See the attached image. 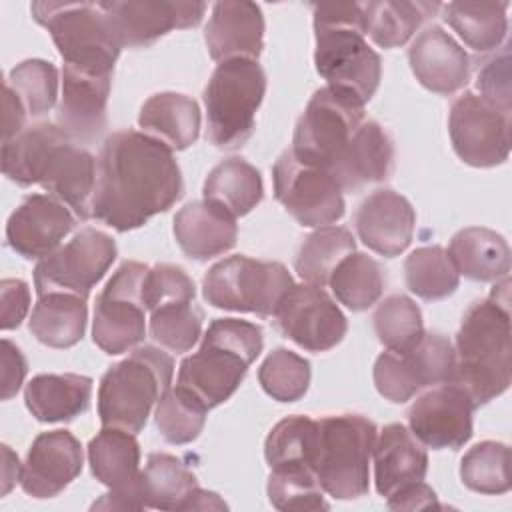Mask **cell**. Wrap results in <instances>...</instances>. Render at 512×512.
I'll list each match as a JSON object with an SVG mask.
<instances>
[{
	"instance_id": "obj_34",
	"label": "cell",
	"mask_w": 512,
	"mask_h": 512,
	"mask_svg": "<svg viewBox=\"0 0 512 512\" xmlns=\"http://www.w3.org/2000/svg\"><path fill=\"white\" fill-rule=\"evenodd\" d=\"M202 194L204 200L218 204L238 218L262 202L264 184L260 172L250 162L232 156L208 172Z\"/></svg>"
},
{
	"instance_id": "obj_1",
	"label": "cell",
	"mask_w": 512,
	"mask_h": 512,
	"mask_svg": "<svg viewBox=\"0 0 512 512\" xmlns=\"http://www.w3.org/2000/svg\"><path fill=\"white\" fill-rule=\"evenodd\" d=\"M184 194L180 166L168 146L138 130L112 132L96 158L92 218L128 232L172 208Z\"/></svg>"
},
{
	"instance_id": "obj_28",
	"label": "cell",
	"mask_w": 512,
	"mask_h": 512,
	"mask_svg": "<svg viewBox=\"0 0 512 512\" xmlns=\"http://www.w3.org/2000/svg\"><path fill=\"white\" fill-rule=\"evenodd\" d=\"M138 126L172 152L186 150L200 136V108L186 94L158 92L142 104Z\"/></svg>"
},
{
	"instance_id": "obj_39",
	"label": "cell",
	"mask_w": 512,
	"mask_h": 512,
	"mask_svg": "<svg viewBox=\"0 0 512 512\" xmlns=\"http://www.w3.org/2000/svg\"><path fill=\"white\" fill-rule=\"evenodd\" d=\"M382 266L364 252L348 254L332 272L328 286L340 304L360 312L378 302L384 290Z\"/></svg>"
},
{
	"instance_id": "obj_43",
	"label": "cell",
	"mask_w": 512,
	"mask_h": 512,
	"mask_svg": "<svg viewBox=\"0 0 512 512\" xmlns=\"http://www.w3.org/2000/svg\"><path fill=\"white\" fill-rule=\"evenodd\" d=\"M208 408L190 390L170 386L156 404V426L170 444H188L196 440L206 424Z\"/></svg>"
},
{
	"instance_id": "obj_51",
	"label": "cell",
	"mask_w": 512,
	"mask_h": 512,
	"mask_svg": "<svg viewBox=\"0 0 512 512\" xmlns=\"http://www.w3.org/2000/svg\"><path fill=\"white\" fill-rule=\"evenodd\" d=\"M374 386L390 402L410 400L420 386L416 384L402 352L386 350L374 362Z\"/></svg>"
},
{
	"instance_id": "obj_20",
	"label": "cell",
	"mask_w": 512,
	"mask_h": 512,
	"mask_svg": "<svg viewBox=\"0 0 512 512\" xmlns=\"http://www.w3.org/2000/svg\"><path fill=\"white\" fill-rule=\"evenodd\" d=\"M36 184L68 206L78 220L86 222L92 218L96 158L88 150L76 146L70 138L58 142L46 154Z\"/></svg>"
},
{
	"instance_id": "obj_14",
	"label": "cell",
	"mask_w": 512,
	"mask_h": 512,
	"mask_svg": "<svg viewBox=\"0 0 512 512\" xmlns=\"http://www.w3.org/2000/svg\"><path fill=\"white\" fill-rule=\"evenodd\" d=\"M448 134L462 162L476 168L504 164L510 154V112L464 92L450 106Z\"/></svg>"
},
{
	"instance_id": "obj_42",
	"label": "cell",
	"mask_w": 512,
	"mask_h": 512,
	"mask_svg": "<svg viewBox=\"0 0 512 512\" xmlns=\"http://www.w3.org/2000/svg\"><path fill=\"white\" fill-rule=\"evenodd\" d=\"M460 478L466 488L480 494L510 490V448L504 442L484 440L474 444L460 460Z\"/></svg>"
},
{
	"instance_id": "obj_44",
	"label": "cell",
	"mask_w": 512,
	"mask_h": 512,
	"mask_svg": "<svg viewBox=\"0 0 512 512\" xmlns=\"http://www.w3.org/2000/svg\"><path fill=\"white\" fill-rule=\"evenodd\" d=\"M58 82V70L52 62L30 58L10 70L4 86H8L18 96L28 116L40 118L48 114L56 104Z\"/></svg>"
},
{
	"instance_id": "obj_17",
	"label": "cell",
	"mask_w": 512,
	"mask_h": 512,
	"mask_svg": "<svg viewBox=\"0 0 512 512\" xmlns=\"http://www.w3.org/2000/svg\"><path fill=\"white\" fill-rule=\"evenodd\" d=\"M122 46L148 48L170 30L200 24L206 2L188 0H126L100 2Z\"/></svg>"
},
{
	"instance_id": "obj_53",
	"label": "cell",
	"mask_w": 512,
	"mask_h": 512,
	"mask_svg": "<svg viewBox=\"0 0 512 512\" xmlns=\"http://www.w3.org/2000/svg\"><path fill=\"white\" fill-rule=\"evenodd\" d=\"M0 326L2 330H12L22 324L30 310V288L20 278H4L0 282Z\"/></svg>"
},
{
	"instance_id": "obj_46",
	"label": "cell",
	"mask_w": 512,
	"mask_h": 512,
	"mask_svg": "<svg viewBox=\"0 0 512 512\" xmlns=\"http://www.w3.org/2000/svg\"><path fill=\"white\" fill-rule=\"evenodd\" d=\"M258 382L274 400L296 402L310 386V362L288 348H276L260 364Z\"/></svg>"
},
{
	"instance_id": "obj_19",
	"label": "cell",
	"mask_w": 512,
	"mask_h": 512,
	"mask_svg": "<svg viewBox=\"0 0 512 512\" xmlns=\"http://www.w3.org/2000/svg\"><path fill=\"white\" fill-rule=\"evenodd\" d=\"M82 464V446L72 432H42L22 464V490L32 498H54L82 472Z\"/></svg>"
},
{
	"instance_id": "obj_2",
	"label": "cell",
	"mask_w": 512,
	"mask_h": 512,
	"mask_svg": "<svg viewBox=\"0 0 512 512\" xmlns=\"http://www.w3.org/2000/svg\"><path fill=\"white\" fill-rule=\"evenodd\" d=\"M510 280L502 278L486 300L474 302L456 334V366L450 382L460 386L474 408L510 386Z\"/></svg>"
},
{
	"instance_id": "obj_30",
	"label": "cell",
	"mask_w": 512,
	"mask_h": 512,
	"mask_svg": "<svg viewBox=\"0 0 512 512\" xmlns=\"http://www.w3.org/2000/svg\"><path fill=\"white\" fill-rule=\"evenodd\" d=\"M92 378L82 374H38L24 388V402L38 422H68L84 414Z\"/></svg>"
},
{
	"instance_id": "obj_24",
	"label": "cell",
	"mask_w": 512,
	"mask_h": 512,
	"mask_svg": "<svg viewBox=\"0 0 512 512\" xmlns=\"http://www.w3.org/2000/svg\"><path fill=\"white\" fill-rule=\"evenodd\" d=\"M408 62L416 80L436 92L450 96L470 78V58L464 48L440 26L424 28L408 50Z\"/></svg>"
},
{
	"instance_id": "obj_5",
	"label": "cell",
	"mask_w": 512,
	"mask_h": 512,
	"mask_svg": "<svg viewBox=\"0 0 512 512\" xmlns=\"http://www.w3.org/2000/svg\"><path fill=\"white\" fill-rule=\"evenodd\" d=\"M174 360L156 346H138L110 366L98 386V416L102 426L138 434L170 388Z\"/></svg>"
},
{
	"instance_id": "obj_38",
	"label": "cell",
	"mask_w": 512,
	"mask_h": 512,
	"mask_svg": "<svg viewBox=\"0 0 512 512\" xmlns=\"http://www.w3.org/2000/svg\"><path fill=\"white\" fill-rule=\"evenodd\" d=\"M356 252V240L344 226H322L304 238L296 252L298 276L314 286H326L336 266Z\"/></svg>"
},
{
	"instance_id": "obj_22",
	"label": "cell",
	"mask_w": 512,
	"mask_h": 512,
	"mask_svg": "<svg viewBox=\"0 0 512 512\" xmlns=\"http://www.w3.org/2000/svg\"><path fill=\"white\" fill-rule=\"evenodd\" d=\"M416 212L412 204L390 188L368 194L354 214L358 238L376 254L394 258L402 254L414 236Z\"/></svg>"
},
{
	"instance_id": "obj_8",
	"label": "cell",
	"mask_w": 512,
	"mask_h": 512,
	"mask_svg": "<svg viewBox=\"0 0 512 512\" xmlns=\"http://www.w3.org/2000/svg\"><path fill=\"white\" fill-rule=\"evenodd\" d=\"M266 74L254 60L220 62L204 88L206 136L222 150L240 148L254 132Z\"/></svg>"
},
{
	"instance_id": "obj_54",
	"label": "cell",
	"mask_w": 512,
	"mask_h": 512,
	"mask_svg": "<svg viewBox=\"0 0 512 512\" xmlns=\"http://www.w3.org/2000/svg\"><path fill=\"white\" fill-rule=\"evenodd\" d=\"M28 364L24 354L8 338L2 340V400H10L24 384Z\"/></svg>"
},
{
	"instance_id": "obj_12",
	"label": "cell",
	"mask_w": 512,
	"mask_h": 512,
	"mask_svg": "<svg viewBox=\"0 0 512 512\" xmlns=\"http://www.w3.org/2000/svg\"><path fill=\"white\" fill-rule=\"evenodd\" d=\"M116 242L96 228H82L70 242L56 248L34 268L36 294L66 292L88 298L116 260Z\"/></svg>"
},
{
	"instance_id": "obj_6",
	"label": "cell",
	"mask_w": 512,
	"mask_h": 512,
	"mask_svg": "<svg viewBox=\"0 0 512 512\" xmlns=\"http://www.w3.org/2000/svg\"><path fill=\"white\" fill-rule=\"evenodd\" d=\"M30 12L50 32L66 66L94 76H112L124 46L100 2H32Z\"/></svg>"
},
{
	"instance_id": "obj_47",
	"label": "cell",
	"mask_w": 512,
	"mask_h": 512,
	"mask_svg": "<svg viewBox=\"0 0 512 512\" xmlns=\"http://www.w3.org/2000/svg\"><path fill=\"white\" fill-rule=\"evenodd\" d=\"M268 500L276 510H328L324 490L312 468L272 470L266 484Z\"/></svg>"
},
{
	"instance_id": "obj_9",
	"label": "cell",
	"mask_w": 512,
	"mask_h": 512,
	"mask_svg": "<svg viewBox=\"0 0 512 512\" xmlns=\"http://www.w3.org/2000/svg\"><path fill=\"white\" fill-rule=\"evenodd\" d=\"M294 284L288 268L274 260L236 254L216 262L202 280L208 304L222 310L274 316L280 300Z\"/></svg>"
},
{
	"instance_id": "obj_15",
	"label": "cell",
	"mask_w": 512,
	"mask_h": 512,
	"mask_svg": "<svg viewBox=\"0 0 512 512\" xmlns=\"http://www.w3.org/2000/svg\"><path fill=\"white\" fill-rule=\"evenodd\" d=\"M276 328L310 352H326L342 342L346 316L322 286L292 284L274 312Z\"/></svg>"
},
{
	"instance_id": "obj_26",
	"label": "cell",
	"mask_w": 512,
	"mask_h": 512,
	"mask_svg": "<svg viewBox=\"0 0 512 512\" xmlns=\"http://www.w3.org/2000/svg\"><path fill=\"white\" fill-rule=\"evenodd\" d=\"M174 238L180 250L194 260H208L234 248L236 218L208 200H194L174 216Z\"/></svg>"
},
{
	"instance_id": "obj_7",
	"label": "cell",
	"mask_w": 512,
	"mask_h": 512,
	"mask_svg": "<svg viewBox=\"0 0 512 512\" xmlns=\"http://www.w3.org/2000/svg\"><path fill=\"white\" fill-rule=\"evenodd\" d=\"M314 474L322 490L338 500L368 492L376 424L360 414H336L316 420Z\"/></svg>"
},
{
	"instance_id": "obj_48",
	"label": "cell",
	"mask_w": 512,
	"mask_h": 512,
	"mask_svg": "<svg viewBox=\"0 0 512 512\" xmlns=\"http://www.w3.org/2000/svg\"><path fill=\"white\" fill-rule=\"evenodd\" d=\"M204 314L194 302L168 304L150 312V336L162 348L188 352L202 334Z\"/></svg>"
},
{
	"instance_id": "obj_57",
	"label": "cell",
	"mask_w": 512,
	"mask_h": 512,
	"mask_svg": "<svg viewBox=\"0 0 512 512\" xmlns=\"http://www.w3.org/2000/svg\"><path fill=\"white\" fill-rule=\"evenodd\" d=\"M2 456H4V466H2V496L12 490V486L20 480L22 474V464L18 456L10 450V446H2Z\"/></svg>"
},
{
	"instance_id": "obj_13",
	"label": "cell",
	"mask_w": 512,
	"mask_h": 512,
	"mask_svg": "<svg viewBox=\"0 0 512 512\" xmlns=\"http://www.w3.org/2000/svg\"><path fill=\"white\" fill-rule=\"evenodd\" d=\"M274 196L302 226L322 228L344 216V196L334 176L318 166L300 162L290 150L272 168Z\"/></svg>"
},
{
	"instance_id": "obj_32",
	"label": "cell",
	"mask_w": 512,
	"mask_h": 512,
	"mask_svg": "<svg viewBox=\"0 0 512 512\" xmlns=\"http://www.w3.org/2000/svg\"><path fill=\"white\" fill-rule=\"evenodd\" d=\"M86 318L88 308L84 298L66 292H48L38 296L28 328L44 346L70 348L82 340Z\"/></svg>"
},
{
	"instance_id": "obj_27",
	"label": "cell",
	"mask_w": 512,
	"mask_h": 512,
	"mask_svg": "<svg viewBox=\"0 0 512 512\" xmlns=\"http://www.w3.org/2000/svg\"><path fill=\"white\" fill-rule=\"evenodd\" d=\"M392 166V138L378 122L364 120L328 172L342 190H358L370 182L386 180Z\"/></svg>"
},
{
	"instance_id": "obj_25",
	"label": "cell",
	"mask_w": 512,
	"mask_h": 512,
	"mask_svg": "<svg viewBox=\"0 0 512 512\" xmlns=\"http://www.w3.org/2000/svg\"><path fill=\"white\" fill-rule=\"evenodd\" d=\"M372 458L376 490L384 498L424 480L428 472L426 448L404 424H388L376 434Z\"/></svg>"
},
{
	"instance_id": "obj_3",
	"label": "cell",
	"mask_w": 512,
	"mask_h": 512,
	"mask_svg": "<svg viewBox=\"0 0 512 512\" xmlns=\"http://www.w3.org/2000/svg\"><path fill=\"white\" fill-rule=\"evenodd\" d=\"M314 64L326 86L344 90L364 104L374 96L382 60L366 42L364 8L358 2L314 4Z\"/></svg>"
},
{
	"instance_id": "obj_29",
	"label": "cell",
	"mask_w": 512,
	"mask_h": 512,
	"mask_svg": "<svg viewBox=\"0 0 512 512\" xmlns=\"http://www.w3.org/2000/svg\"><path fill=\"white\" fill-rule=\"evenodd\" d=\"M88 462L98 482L114 492H134L140 498V444L136 434L102 426L88 444Z\"/></svg>"
},
{
	"instance_id": "obj_11",
	"label": "cell",
	"mask_w": 512,
	"mask_h": 512,
	"mask_svg": "<svg viewBox=\"0 0 512 512\" xmlns=\"http://www.w3.org/2000/svg\"><path fill=\"white\" fill-rule=\"evenodd\" d=\"M148 266L124 262L96 298L92 340L106 354H122L136 348L146 336L144 278Z\"/></svg>"
},
{
	"instance_id": "obj_10",
	"label": "cell",
	"mask_w": 512,
	"mask_h": 512,
	"mask_svg": "<svg viewBox=\"0 0 512 512\" xmlns=\"http://www.w3.org/2000/svg\"><path fill=\"white\" fill-rule=\"evenodd\" d=\"M364 122V102L350 92L322 86L296 122L290 152L304 164L330 170Z\"/></svg>"
},
{
	"instance_id": "obj_37",
	"label": "cell",
	"mask_w": 512,
	"mask_h": 512,
	"mask_svg": "<svg viewBox=\"0 0 512 512\" xmlns=\"http://www.w3.org/2000/svg\"><path fill=\"white\" fill-rule=\"evenodd\" d=\"M70 138L58 124L36 122L2 144V172L18 186L36 184L46 154Z\"/></svg>"
},
{
	"instance_id": "obj_52",
	"label": "cell",
	"mask_w": 512,
	"mask_h": 512,
	"mask_svg": "<svg viewBox=\"0 0 512 512\" xmlns=\"http://www.w3.org/2000/svg\"><path fill=\"white\" fill-rule=\"evenodd\" d=\"M476 88L480 96L504 112L512 110V90H510V50L504 46L502 54L490 58L476 78Z\"/></svg>"
},
{
	"instance_id": "obj_35",
	"label": "cell",
	"mask_w": 512,
	"mask_h": 512,
	"mask_svg": "<svg viewBox=\"0 0 512 512\" xmlns=\"http://www.w3.org/2000/svg\"><path fill=\"white\" fill-rule=\"evenodd\" d=\"M366 18V34L380 48H396L406 44L420 24L430 18L438 2L412 0H380L362 4Z\"/></svg>"
},
{
	"instance_id": "obj_55",
	"label": "cell",
	"mask_w": 512,
	"mask_h": 512,
	"mask_svg": "<svg viewBox=\"0 0 512 512\" xmlns=\"http://www.w3.org/2000/svg\"><path fill=\"white\" fill-rule=\"evenodd\" d=\"M386 502L390 510H424L438 506L436 492L424 480L394 492L392 496L386 498Z\"/></svg>"
},
{
	"instance_id": "obj_16",
	"label": "cell",
	"mask_w": 512,
	"mask_h": 512,
	"mask_svg": "<svg viewBox=\"0 0 512 512\" xmlns=\"http://www.w3.org/2000/svg\"><path fill=\"white\" fill-rule=\"evenodd\" d=\"M474 404L454 382L418 396L408 408V430L432 450H458L472 438Z\"/></svg>"
},
{
	"instance_id": "obj_31",
	"label": "cell",
	"mask_w": 512,
	"mask_h": 512,
	"mask_svg": "<svg viewBox=\"0 0 512 512\" xmlns=\"http://www.w3.org/2000/svg\"><path fill=\"white\" fill-rule=\"evenodd\" d=\"M448 254L458 270L476 282H498L510 272V246L502 234L470 226L458 230L448 246Z\"/></svg>"
},
{
	"instance_id": "obj_49",
	"label": "cell",
	"mask_w": 512,
	"mask_h": 512,
	"mask_svg": "<svg viewBox=\"0 0 512 512\" xmlns=\"http://www.w3.org/2000/svg\"><path fill=\"white\" fill-rule=\"evenodd\" d=\"M400 352L404 354L420 390L450 382L454 376V346L446 336L438 332H424L414 346Z\"/></svg>"
},
{
	"instance_id": "obj_45",
	"label": "cell",
	"mask_w": 512,
	"mask_h": 512,
	"mask_svg": "<svg viewBox=\"0 0 512 512\" xmlns=\"http://www.w3.org/2000/svg\"><path fill=\"white\" fill-rule=\"evenodd\" d=\"M372 320L376 336L386 346V350H408L424 334L422 312L418 304L404 294H392L384 298L378 304Z\"/></svg>"
},
{
	"instance_id": "obj_18",
	"label": "cell",
	"mask_w": 512,
	"mask_h": 512,
	"mask_svg": "<svg viewBox=\"0 0 512 512\" xmlns=\"http://www.w3.org/2000/svg\"><path fill=\"white\" fill-rule=\"evenodd\" d=\"M76 216L50 194H32L10 214L6 224L8 246L26 260H42L60 248L72 232Z\"/></svg>"
},
{
	"instance_id": "obj_58",
	"label": "cell",
	"mask_w": 512,
	"mask_h": 512,
	"mask_svg": "<svg viewBox=\"0 0 512 512\" xmlns=\"http://www.w3.org/2000/svg\"><path fill=\"white\" fill-rule=\"evenodd\" d=\"M228 506L224 504V500H220V496L216 492H208L202 490L200 486L192 492L186 510H226Z\"/></svg>"
},
{
	"instance_id": "obj_40",
	"label": "cell",
	"mask_w": 512,
	"mask_h": 512,
	"mask_svg": "<svg viewBox=\"0 0 512 512\" xmlns=\"http://www.w3.org/2000/svg\"><path fill=\"white\" fill-rule=\"evenodd\" d=\"M316 434L318 424L310 416H288L280 420L264 442V458L270 470L312 468Z\"/></svg>"
},
{
	"instance_id": "obj_56",
	"label": "cell",
	"mask_w": 512,
	"mask_h": 512,
	"mask_svg": "<svg viewBox=\"0 0 512 512\" xmlns=\"http://www.w3.org/2000/svg\"><path fill=\"white\" fill-rule=\"evenodd\" d=\"M26 116L28 112L18 100V96L8 86H4V142L26 128Z\"/></svg>"
},
{
	"instance_id": "obj_21",
	"label": "cell",
	"mask_w": 512,
	"mask_h": 512,
	"mask_svg": "<svg viewBox=\"0 0 512 512\" xmlns=\"http://www.w3.org/2000/svg\"><path fill=\"white\" fill-rule=\"evenodd\" d=\"M204 42L212 60H254L264 48V16L258 4L224 0L212 6L204 28Z\"/></svg>"
},
{
	"instance_id": "obj_4",
	"label": "cell",
	"mask_w": 512,
	"mask_h": 512,
	"mask_svg": "<svg viewBox=\"0 0 512 512\" xmlns=\"http://www.w3.org/2000/svg\"><path fill=\"white\" fill-rule=\"evenodd\" d=\"M262 346L260 326L240 318H216L200 348L180 362L176 384L200 398L208 410L216 408L238 390Z\"/></svg>"
},
{
	"instance_id": "obj_36",
	"label": "cell",
	"mask_w": 512,
	"mask_h": 512,
	"mask_svg": "<svg viewBox=\"0 0 512 512\" xmlns=\"http://www.w3.org/2000/svg\"><path fill=\"white\" fill-rule=\"evenodd\" d=\"M508 2H450L444 20L474 52L496 50L508 32Z\"/></svg>"
},
{
	"instance_id": "obj_23",
	"label": "cell",
	"mask_w": 512,
	"mask_h": 512,
	"mask_svg": "<svg viewBox=\"0 0 512 512\" xmlns=\"http://www.w3.org/2000/svg\"><path fill=\"white\" fill-rule=\"evenodd\" d=\"M110 86L112 76H94L64 64L56 120L72 142H90L104 132Z\"/></svg>"
},
{
	"instance_id": "obj_33",
	"label": "cell",
	"mask_w": 512,
	"mask_h": 512,
	"mask_svg": "<svg viewBox=\"0 0 512 512\" xmlns=\"http://www.w3.org/2000/svg\"><path fill=\"white\" fill-rule=\"evenodd\" d=\"M196 488L194 472L180 458L166 452H152L138 478L144 510H186Z\"/></svg>"
},
{
	"instance_id": "obj_50",
	"label": "cell",
	"mask_w": 512,
	"mask_h": 512,
	"mask_svg": "<svg viewBox=\"0 0 512 512\" xmlns=\"http://www.w3.org/2000/svg\"><path fill=\"white\" fill-rule=\"evenodd\" d=\"M194 282L192 278L174 264H154L148 266L144 278V304L148 312H154L168 304L194 302Z\"/></svg>"
},
{
	"instance_id": "obj_41",
	"label": "cell",
	"mask_w": 512,
	"mask_h": 512,
	"mask_svg": "<svg viewBox=\"0 0 512 512\" xmlns=\"http://www.w3.org/2000/svg\"><path fill=\"white\" fill-rule=\"evenodd\" d=\"M406 286L422 300H442L460 284V274L442 246H422L404 262Z\"/></svg>"
}]
</instances>
